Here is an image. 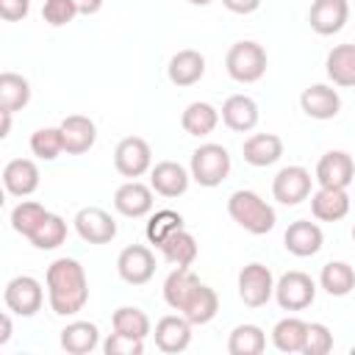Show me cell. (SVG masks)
I'll return each instance as SVG.
<instances>
[{"label":"cell","mask_w":355,"mask_h":355,"mask_svg":"<svg viewBox=\"0 0 355 355\" xmlns=\"http://www.w3.org/2000/svg\"><path fill=\"white\" fill-rule=\"evenodd\" d=\"M47 300L53 313L58 316H72L83 311L89 300V280L83 266L75 258H55L47 266Z\"/></svg>","instance_id":"obj_1"},{"label":"cell","mask_w":355,"mask_h":355,"mask_svg":"<svg viewBox=\"0 0 355 355\" xmlns=\"http://www.w3.org/2000/svg\"><path fill=\"white\" fill-rule=\"evenodd\" d=\"M227 214H230V219H233L236 225H241V227H244L247 233H252V236L269 233V230L275 227V222H277L275 208H272L266 200H261L255 191H250V189H239V191L230 194V200H227Z\"/></svg>","instance_id":"obj_2"},{"label":"cell","mask_w":355,"mask_h":355,"mask_svg":"<svg viewBox=\"0 0 355 355\" xmlns=\"http://www.w3.org/2000/svg\"><path fill=\"white\" fill-rule=\"evenodd\" d=\"M225 67H227V75L239 83H255L263 78L266 72V50L258 44V42H236L227 55H225Z\"/></svg>","instance_id":"obj_3"},{"label":"cell","mask_w":355,"mask_h":355,"mask_svg":"<svg viewBox=\"0 0 355 355\" xmlns=\"http://www.w3.org/2000/svg\"><path fill=\"white\" fill-rule=\"evenodd\" d=\"M230 175V153L222 144H200L191 153V180H197L205 189L219 186Z\"/></svg>","instance_id":"obj_4"},{"label":"cell","mask_w":355,"mask_h":355,"mask_svg":"<svg viewBox=\"0 0 355 355\" xmlns=\"http://www.w3.org/2000/svg\"><path fill=\"white\" fill-rule=\"evenodd\" d=\"M239 297L247 308H261L275 297V277L269 266L252 261L239 272Z\"/></svg>","instance_id":"obj_5"},{"label":"cell","mask_w":355,"mask_h":355,"mask_svg":"<svg viewBox=\"0 0 355 355\" xmlns=\"http://www.w3.org/2000/svg\"><path fill=\"white\" fill-rule=\"evenodd\" d=\"M313 297H316V283L305 272L291 269L275 283V300L283 311H305L313 302Z\"/></svg>","instance_id":"obj_6"},{"label":"cell","mask_w":355,"mask_h":355,"mask_svg":"<svg viewBox=\"0 0 355 355\" xmlns=\"http://www.w3.org/2000/svg\"><path fill=\"white\" fill-rule=\"evenodd\" d=\"M3 300H6V308L17 316H33L42 302H44V291H42V283L31 275H17L6 283V291H3Z\"/></svg>","instance_id":"obj_7"},{"label":"cell","mask_w":355,"mask_h":355,"mask_svg":"<svg viewBox=\"0 0 355 355\" xmlns=\"http://www.w3.org/2000/svg\"><path fill=\"white\" fill-rule=\"evenodd\" d=\"M114 166H116V172L122 178H130V180L141 178L153 166V150H150V144L141 136L122 139L116 144V150H114Z\"/></svg>","instance_id":"obj_8"},{"label":"cell","mask_w":355,"mask_h":355,"mask_svg":"<svg viewBox=\"0 0 355 355\" xmlns=\"http://www.w3.org/2000/svg\"><path fill=\"white\" fill-rule=\"evenodd\" d=\"M311 172L305 166H283L272 180V194L280 205H300L311 197Z\"/></svg>","instance_id":"obj_9"},{"label":"cell","mask_w":355,"mask_h":355,"mask_svg":"<svg viewBox=\"0 0 355 355\" xmlns=\"http://www.w3.org/2000/svg\"><path fill=\"white\" fill-rule=\"evenodd\" d=\"M316 180L327 189H347L355 180V161L344 150H330L316 164Z\"/></svg>","instance_id":"obj_10"},{"label":"cell","mask_w":355,"mask_h":355,"mask_svg":"<svg viewBox=\"0 0 355 355\" xmlns=\"http://www.w3.org/2000/svg\"><path fill=\"white\" fill-rule=\"evenodd\" d=\"M116 272H119V277H122L125 283H130V286H144V283L155 275V258H153V252H150L147 247L130 244V247H125V250L119 252V258H116Z\"/></svg>","instance_id":"obj_11"},{"label":"cell","mask_w":355,"mask_h":355,"mask_svg":"<svg viewBox=\"0 0 355 355\" xmlns=\"http://www.w3.org/2000/svg\"><path fill=\"white\" fill-rule=\"evenodd\" d=\"M191 322L183 316V313H169V316H161L158 324H155V347L161 352H183L189 344H191Z\"/></svg>","instance_id":"obj_12"},{"label":"cell","mask_w":355,"mask_h":355,"mask_svg":"<svg viewBox=\"0 0 355 355\" xmlns=\"http://www.w3.org/2000/svg\"><path fill=\"white\" fill-rule=\"evenodd\" d=\"M75 230L89 244H108L116 236V222L103 208H80L75 214Z\"/></svg>","instance_id":"obj_13"},{"label":"cell","mask_w":355,"mask_h":355,"mask_svg":"<svg viewBox=\"0 0 355 355\" xmlns=\"http://www.w3.org/2000/svg\"><path fill=\"white\" fill-rule=\"evenodd\" d=\"M349 19V3L347 0H313L308 22L319 36L338 33Z\"/></svg>","instance_id":"obj_14"},{"label":"cell","mask_w":355,"mask_h":355,"mask_svg":"<svg viewBox=\"0 0 355 355\" xmlns=\"http://www.w3.org/2000/svg\"><path fill=\"white\" fill-rule=\"evenodd\" d=\"M322 241H324L322 227H319L316 222H308V219H297V222H291V225L286 227V233H283V244H286V250H288L291 255H297V258L316 255V252L322 250Z\"/></svg>","instance_id":"obj_15"},{"label":"cell","mask_w":355,"mask_h":355,"mask_svg":"<svg viewBox=\"0 0 355 355\" xmlns=\"http://www.w3.org/2000/svg\"><path fill=\"white\" fill-rule=\"evenodd\" d=\"M114 208L122 216L139 219L153 211V186H144L139 180H128L114 191Z\"/></svg>","instance_id":"obj_16"},{"label":"cell","mask_w":355,"mask_h":355,"mask_svg":"<svg viewBox=\"0 0 355 355\" xmlns=\"http://www.w3.org/2000/svg\"><path fill=\"white\" fill-rule=\"evenodd\" d=\"M61 133H64V153L69 155H80V153H89L94 139H97V128L89 116L83 114H69L61 119Z\"/></svg>","instance_id":"obj_17"},{"label":"cell","mask_w":355,"mask_h":355,"mask_svg":"<svg viewBox=\"0 0 355 355\" xmlns=\"http://www.w3.org/2000/svg\"><path fill=\"white\" fill-rule=\"evenodd\" d=\"M189 180H191V172H186L178 161H158L150 169V186L161 197H180V194H186Z\"/></svg>","instance_id":"obj_18"},{"label":"cell","mask_w":355,"mask_h":355,"mask_svg":"<svg viewBox=\"0 0 355 355\" xmlns=\"http://www.w3.org/2000/svg\"><path fill=\"white\" fill-rule=\"evenodd\" d=\"M300 105L311 119H333L341 111V97L333 86L313 83L300 94Z\"/></svg>","instance_id":"obj_19"},{"label":"cell","mask_w":355,"mask_h":355,"mask_svg":"<svg viewBox=\"0 0 355 355\" xmlns=\"http://www.w3.org/2000/svg\"><path fill=\"white\" fill-rule=\"evenodd\" d=\"M3 186L14 197H28L39 189V166L31 158H14L3 166Z\"/></svg>","instance_id":"obj_20"},{"label":"cell","mask_w":355,"mask_h":355,"mask_svg":"<svg viewBox=\"0 0 355 355\" xmlns=\"http://www.w3.org/2000/svg\"><path fill=\"white\" fill-rule=\"evenodd\" d=\"M222 122L236 133L252 130L258 125V103L247 94H230L222 105Z\"/></svg>","instance_id":"obj_21"},{"label":"cell","mask_w":355,"mask_h":355,"mask_svg":"<svg viewBox=\"0 0 355 355\" xmlns=\"http://www.w3.org/2000/svg\"><path fill=\"white\" fill-rule=\"evenodd\" d=\"M311 211L322 222H338L349 214V194L347 189H327L319 186V191L311 194Z\"/></svg>","instance_id":"obj_22"},{"label":"cell","mask_w":355,"mask_h":355,"mask_svg":"<svg viewBox=\"0 0 355 355\" xmlns=\"http://www.w3.org/2000/svg\"><path fill=\"white\" fill-rule=\"evenodd\" d=\"M166 75L175 86H194L202 75H205V58L197 50H178L169 58Z\"/></svg>","instance_id":"obj_23"},{"label":"cell","mask_w":355,"mask_h":355,"mask_svg":"<svg viewBox=\"0 0 355 355\" xmlns=\"http://www.w3.org/2000/svg\"><path fill=\"white\" fill-rule=\"evenodd\" d=\"M241 153H244V161L250 166H272L283 155V141L275 133H252L244 141Z\"/></svg>","instance_id":"obj_24"},{"label":"cell","mask_w":355,"mask_h":355,"mask_svg":"<svg viewBox=\"0 0 355 355\" xmlns=\"http://www.w3.org/2000/svg\"><path fill=\"white\" fill-rule=\"evenodd\" d=\"M200 286V277L189 269V266H175L169 272V277L164 280V300L172 311H180L186 305V300L194 294V288Z\"/></svg>","instance_id":"obj_25"},{"label":"cell","mask_w":355,"mask_h":355,"mask_svg":"<svg viewBox=\"0 0 355 355\" xmlns=\"http://www.w3.org/2000/svg\"><path fill=\"white\" fill-rule=\"evenodd\" d=\"M216 311H219V297H216V291H214L211 286H205V283H200V286L194 288V294L186 300V305L180 308V313H183L191 324H208V322L216 316Z\"/></svg>","instance_id":"obj_26"},{"label":"cell","mask_w":355,"mask_h":355,"mask_svg":"<svg viewBox=\"0 0 355 355\" xmlns=\"http://www.w3.org/2000/svg\"><path fill=\"white\" fill-rule=\"evenodd\" d=\"M97 344H100V330L94 322H69L61 330V347L69 355H86L97 349Z\"/></svg>","instance_id":"obj_27"},{"label":"cell","mask_w":355,"mask_h":355,"mask_svg":"<svg viewBox=\"0 0 355 355\" xmlns=\"http://www.w3.org/2000/svg\"><path fill=\"white\" fill-rule=\"evenodd\" d=\"M324 67L336 86H355V44H336L327 53Z\"/></svg>","instance_id":"obj_28"},{"label":"cell","mask_w":355,"mask_h":355,"mask_svg":"<svg viewBox=\"0 0 355 355\" xmlns=\"http://www.w3.org/2000/svg\"><path fill=\"white\" fill-rule=\"evenodd\" d=\"M180 125L189 136H208L219 125V111L211 103H200V100L189 103L183 116H180Z\"/></svg>","instance_id":"obj_29"},{"label":"cell","mask_w":355,"mask_h":355,"mask_svg":"<svg viewBox=\"0 0 355 355\" xmlns=\"http://www.w3.org/2000/svg\"><path fill=\"white\" fill-rule=\"evenodd\" d=\"M319 283L330 297H347L355 288V269L347 261H330L322 266Z\"/></svg>","instance_id":"obj_30"},{"label":"cell","mask_w":355,"mask_h":355,"mask_svg":"<svg viewBox=\"0 0 355 355\" xmlns=\"http://www.w3.org/2000/svg\"><path fill=\"white\" fill-rule=\"evenodd\" d=\"M158 250H161V255H164L172 266H191L194 258H197V239H194L186 227H180V230H175Z\"/></svg>","instance_id":"obj_31"},{"label":"cell","mask_w":355,"mask_h":355,"mask_svg":"<svg viewBox=\"0 0 355 355\" xmlns=\"http://www.w3.org/2000/svg\"><path fill=\"white\" fill-rule=\"evenodd\" d=\"M305 333H308V322L297 319V316H286L275 324L272 330V344L280 352H302L305 344Z\"/></svg>","instance_id":"obj_32"},{"label":"cell","mask_w":355,"mask_h":355,"mask_svg":"<svg viewBox=\"0 0 355 355\" xmlns=\"http://www.w3.org/2000/svg\"><path fill=\"white\" fill-rule=\"evenodd\" d=\"M266 349V333L258 324H239L227 338L230 355H261Z\"/></svg>","instance_id":"obj_33"},{"label":"cell","mask_w":355,"mask_h":355,"mask_svg":"<svg viewBox=\"0 0 355 355\" xmlns=\"http://www.w3.org/2000/svg\"><path fill=\"white\" fill-rule=\"evenodd\" d=\"M31 100V83L17 72L0 75V108L6 111H22Z\"/></svg>","instance_id":"obj_34"},{"label":"cell","mask_w":355,"mask_h":355,"mask_svg":"<svg viewBox=\"0 0 355 355\" xmlns=\"http://www.w3.org/2000/svg\"><path fill=\"white\" fill-rule=\"evenodd\" d=\"M111 324H114L116 333H125L130 338H141L144 341L150 336V319H147V313L141 308H133V305L116 308L114 316H111Z\"/></svg>","instance_id":"obj_35"},{"label":"cell","mask_w":355,"mask_h":355,"mask_svg":"<svg viewBox=\"0 0 355 355\" xmlns=\"http://www.w3.org/2000/svg\"><path fill=\"white\" fill-rule=\"evenodd\" d=\"M28 241L36 250H55V247H61L67 241V222L58 214H47Z\"/></svg>","instance_id":"obj_36"},{"label":"cell","mask_w":355,"mask_h":355,"mask_svg":"<svg viewBox=\"0 0 355 355\" xmlns=\"http://www.w3.org/2000/svg\"><path fill=\"white\" fill-rule=\"evenodd\" d=\"M47 214H50V211H44V205H42V202L22 200V202H19V205H14V211H11V227H14L19 236L31 239V236H33V230L42 225V219H44Z\"/></svg>","instance_id":"obj_37"},{"label":"cell","mask_w":355,"mask_h":355,"mask_svg":"<svg viewBox=\"0 0 355 355\" xmlns=\"http://www.w3.org/2000/svg\"><path fill=\"white\" fill-rule=\"evenodd\" d=\"M31 153L42 161H53L64 153V133L61 128H39L31 136Z\"/></svg>","instance_id":"obj_38"},{"label":"cell","mask_w":355,"mask_h":355,"mask_svg":"<svg viewBox=\"0 0 355 355\" xmlns=\"http://www.w3.org/2000/svg\"><path fill=\"white\" fill-rule=\"evenodd\" d=\"M183 227V216L178 214V211H169V208H164V211H155L153 216H150V222H147V239H150V244H155V247H161L175 230H180Z\"/></svg>","instance_id":"obj_39"},{"label":"cell","mask_w":355,"mask_h":355,"mask_svg":"<svg viewBox=\"0 0 355 355\" xmlns=\"http://www.w3.org/2000/svg\"><path fill=\"white\" fill-rule=\"evenodd\" d=\"M333 349V333L322 322H311L302 344V355H327Z\"/></svg>","instance_id":"obj_40"},{"label":"cell","mask_w":355,"mask_h":355,"mask_svg":"<svg viewBox=\"0 0 355 355\" xmlns=\"http://www.w3.org/2000/svg\"><path fill=\"white\" fill-rule=\"evenodd\" d=\"M78 14L80 11H78L75 0H44V6H42V19L53 28H61V25L72 22Z\"/></svg>","instance_id":"obj_41"},{"label":"cell","mask_w":355,"mask_h":355,"mask_svg":"<svg viewBox=\"0 0 355 355\" xmlns=\"http://www.w3.org/2000/svg\"><path fill=\"white\" fill-rule=\"evenodd\" d=\"M103 352L105 355H141L144 352V341L141 338H130L125 333H111L103 344Z\"/></svg>","instance_id":"obj_42"},{"label":"cell","mask_w":355,"mask_h":355,"mask_svg":"<svg viewBox=\"0 0 355 355\" xmlns=\"http://www.w3.org/2000/svg\"><path fill=\"white\" fill-rule=\"evenodd\" d=\"M31 11V0H0V17L6 22H19Z\"/></svg>","instance_id":"obj_43"},{"label":"cell","mask_w":355,"mask_h":355,"mask_svg":"<svg viewBox=\"0 0 355 355\" xmlns=\"http://www.w3.org/2000/svg\"><path fill=\"white\" fill-rule=\"evenodd\" d=\"M222 6L233 14H252V11H258L261 0H222Z\"/></svg>","instance_id":"obj_44"},{"label":"cell","mask_w":355,"mask_h":355,"mask_svg":"<svg viewBox=\"0 0 355 355\" xmlns=\"http://www.w3.org/2000/svg\"><path fill=\"white\" fill-rule=\"evenodd\" d=\"M75 3H78V11L86 14V17L89 14H97L103 8V0H75Z\"/></svg>","instance_id":"obj_45"},{"label":"cell","mask_w":355,"mask_h":355,"mask_svg":"<svg viewBox=\"0 0 355 355\" xmlns=\"http://www.w3.org/2000/svg\"><path fill=\"white\" fill-rule=\"evenodd\" d=\"M8 338H11V316L3 313V316H0V347L8 344Z\"/></svg>","instance_id":"obj_46"},{"label":"cell","mask_w":355,"mask_h":355,"mask_svg":"<svg viewBox=\"0 0 355 355\" xmlns=\"http://www.w3.org/2000/svg\"><path fill=\"white\" fill-rule=\"evenodd\" d=\"M11 114H14V111L0 108V139H6V136H8V130H11Z\"/></svg>","instance_id":"obj_47"},{"label":"cell","mask_w":355,"mask_h":355,"mask_svg":"<svg viewBox=\"0 0 355 355\" xmlns=\"http://www.w3.org/2000/svg\"><path fill=\"white\" fill-rule=\"evenodd\" d=\"M191 6H208V3H214V0H189Z\"/></svg>","instance_id":"obj_48"},{"label":"cell","mask_w":355,"mask_h":355,"mask_svg":"<svg viewBox=\"0 0 355 355\" xmlns=\"http://www.w3.org/2000/svg\"><path fill=\"white\" fill-rule=\"evenodd\" d=\"M352 241H355V225H352Z\"/></svg>","instance_id":"obj_49"},{"label":"cell","mask_w":355,"mask_h":355,"mask_svg":"<svg viewBox=\"0 0 355 355\" xmlns=\"http://www.w3.org/2000/svg\"><path fill=\"white\" fill-rule=\"evenodd\" d=\"M349 352H352V355H355V347H352V349H349Z\"/></svg>","instance_id":"obj_50"}]
</instances>
